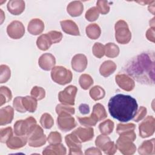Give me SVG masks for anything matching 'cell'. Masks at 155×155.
Segmentation results:
<instances>
[{
	"label": "cell",
	"instance_id": "cell-37",
	"mask_svg": "<svg viewBox=\"0 0 155 155\" xmlns=\"http://www.w3.org/2000/svg\"><path fill=\"white\" fill-rule=\"evenodd\" d=\"M11 76V71L10 68L6 65L0 66V83H5L8 81Z\"/></svg>",
	"mask_w": 155,
	"mask_h": 155
},
{
	"label": "cell",
	"instance_id": "cell-52",
	"mask_svg": "<svg viewBox=\"0 0 155 155\" xmlns=\"http://www.w3.org/2000/svg\"><path fill=\"white\" fill-rule=\"evenodd\" d=\"M85 154H97V155H101L102 152L98 148L96 147H91L85 150Z\"/></svg>",
	"mask_w": 155,
	"mask_h": 155
},
{
	"label": "cell",
	"instance_id": "cell-39",
	"mask_svg": "<svg viewBox=\"0 0 155 155\" xmlns=\"http://www.w3.org/2000/svg\"><path fill=\"white\" fill-rule=\"evenodd\" d=\"M75 111V109L73 107L68 106L67 105H64L62 104H58L56 107V112L59 115L61 114H74Z\"/></svg>",
	"mask_w": 155,
	"mask_h": 155
},
{
	"label": "cell",
	"instance_id": "cell-33",
	"mask_svg": "<svg viewBox=\"0 0 155 155\" xmlns=\"http://www.w3.org/2000/svg\"><path fill=\"white\" fill-rule=\"evenodd\" d=\"M93 114H94L97 118L98 120H102L107 117V113L104 107L99 104H96L93 108Z\"/></svg>",
	"mask_w": 155,
	"mask_h": 155
},
{
	"label": "cell",
	"instance_id": "cell-27",
	"mask_svg": "<svg viewBox=\"0 0 155 155\" xmlns=\"http://www.w3.org/2000/svg\"><path fill=\"white\" fill-rule=\"evenodd\" d=\"M22 102L23 106L27 111L30 113H33L36 111L37 108L38 102L37 100L33 97L29 96L22 97Z\"/></svg>",
	"mask_w": 155,
	"mask_h": 155
},
{
	"label": "cell",
	"instance_id": "cell-24",
	"mask_svg": "<svg viewBox=\"0 0 155 155\" xmlns=\"http://www.w3.org/2000/svg\"><path fill=\"white\" fill-rule=\"evenodd\" d=\"M138 153L142 155L154 154V139L143 141L138 148Z\"/></svg>",
	"mask_w": 155,
	"mask_h": 155
},
{
	"label": "cell",
	"instance_id": "cell-18",
	"mask_svg": "<svg viewBox=\"0 0 155 155\" xmlns=\"http://www.w3.org/2000/svg\"><path fill=\"white\" fill-rule=\"evenodd\" d=\"M62 30L67 34L73 35V36H79L80 32L77 24L71 20H64L60 22Z\"/></svg>",
	"mask_w": 155,
	"mask_h": 155
},
{
	"label": "cell",
	"instance_id": "cell-15",
	"mask_svg": "<svg viewBox=\"0 0 155 155\" xmlns=\"http://www.w3.org/2000/svg\"><path fill=\"white\" fill-rule=\"evenodd\" d=\"M88 64L87 58L83 54H77L71 59V67L78 72H82L87 68Z\"/></svg>",
	"mask_w": 155,
	"mask_h": 155
},
{
	"label": "cell",
	"instance_id": "cell-48",
	"mask_svg": "<svg viewBox=\"0 0 155 155\" xmlns=\"http://www.w3.org/2000/svg\"><path fill=\"white\" fill-rule=\"evenodd\" d=\"M109 140H110V138L108 136L105 134H100L96 139L95 145L99 149L101 150L104 145Z\"/></svg>",
	"mask_w": 155,
	"mask_h": 155
},
{
	"label": "cell",
	"instance_id": "cell-36",
	"mask_svg": "<svg viewBox=\"0 0 155 155\" xmlns=\"http://www.w3.org/2000/svg\"><path fill=\"white\" fill-rule=\"evenodd\" d=\"M40 123L44 128L50 129L54 124V120L49 113H45L41 117Z\"/></svg>",
	"mask_w": 155,
	"mask_h": 155
},
{
	"label": "cell",
	"instance_id": "cell-1",
	"mask_svg": "<svg viewBox=\"0 0 155 155\" xmlns=\"http://www.w3.org/2000/svg\"><path fill=\"white\" fill-rule=\"evenodd\" d=\"M154 51H145L129 60L123 69L128 76L137 82L154 85Z\"/></svg>",
	"mask_w": 155,
	"mask_h": 155
},
{
	"label": "cell",
	"instance_id": "cell-35",
	"mask_svg": "<svg viewBox=\"0 0 155 155\" xmlns=\"http://www.w3.org/2000/svg\"><path fill=\"white\" fill-rule=\"evenodd\" d=\"M0 97H1V106L6 102H9L12 98V94L11 90L5 86L1 87L0 88Z\"/></svg>",
	"mask_w": 155,
	"mask_h": 155
},
{
	"label": "cell",
	"instance_id": "cell-23",
	"mask_svg": "<svg viewBox=\"0 0 155 155\" xmlns=\"http://www.w3.org/2000/svg\"><path fill=\"white\" fill-rule=\"evenodd\" d=\"M84 10V5L79 1H72L67 7L68 13L73 17L80 16Z\"/></svg>",
	"mask_w": 155,
	"mask_h": 155
},
{
	"label": "cell",
	"instance_id": "cell-43",
	"mask_svg": "<svg viewBox=\"0 0 155 155\" xmlns=\"http://www.w3.org/2000/svg\"><path fill=\"white\" fill-rule=\"evenodd\" d=\"M13 136L12 128L8 127L0 130V141L2 143H6L7 141Z\"/></svg>",
	"mask_w": 155,
	"mask_h": 155
},
{
	"label": "cell",
	"instance_id": "cell-14",
	"mask_svg": "<svg viewBox=\"0 0 155 155\" xmlns=\"http://www.w3.org/2000/svg\"><path fill=\"white\" fill-rule=\"evenodd\" d=\"M38 64L44 70L49 71L52 70L56 64L55 57L49 53H44L39 58Z\"/></svg>",
	"mask_w": 155,
	"mask_h": 155
},
{
	"label": "cell",
	"instance_id": "cell-46",
	"mask_svg": "<svg viewBox=\"0 0 155 155\" xmlns=\"http://www.w3.org/2000/svg\"><path fill=\"white\" fill-rule=\"evenodd\" d=\"M96 7L99 13L102 15H105L110 11L108 2L107 1H97L96 2Z\"/></svg>",
	"mask_w": 155,
	"mask_h": 155
},
{
	"label": "cell",
	"instance_id": "cell-41",
	"mask_svg": "<svg viewBox=\"0 0 155 155\" xmlns=\"http://www.w3.org/2000/svg\"><path fill=\"white\" fill-rule=\"evenodd\" d=\"M30 94L32 97L35 98L36 100L39 101L45 97V91L43 88H42L41 87L35 86L31 89Z\"/></svg>",
	"mask_w": 155,
	"mask_h": 155
},
{
	"label": "cell",
	"instance_id": "cell-22",
	"mask_svg": "<svg viewBox=\"0 0 155 155\" xmlns=\"http://www.w3.org/2000/svg\"><path fill=\"white\" fill-rule=\"evenodd\" d=\"M66 148L61 143L50 144L44 148L42 151L44 155H64L66 154Z\"/></svg>",
	"mask_w": 155,
	"mask_h": 155
},
{
	"label": "cell",
	"instance_id": "cell-20",
	"mask_svg": "<svg viewBox=\"0 0 155 155\" xmlns=\"http://www.w3.org/2000/svg\"><path fill=\"white\" fill-rule=\"evenodd\" d=\"M28 140L26 136H12L6 142L8 148L12 150H16L25 146Z\"/></svg>",
	"mask_w": 155,
	"mask_h": 155
},
{
	"label": "cell",
	"instance_id": "cell-19",
	"mask_svg": "<svg viewBox=\"0 0 155 155\" xmlns=\"http://www.w3.org/2000/svg\"><path fill=\"white\" fill-rule=\"evenodd\" d=\"M8 11L13 15H19L25 10V2L21 0H11L7 4Z\"/></svg>",
	"mask_w": 155,
	"mask_h": 155
},
{
	"label": "cell",
	"instance_id": "cell-54",
	"mask_svg": "<svg viewBox=\"0 0 155 155\" xmlns=\"http://www.w3.org/2000/svg\"><path fill=\"white\" fill-rule=\"evenodd\" d=\"M154 3L155 1H151L150 2V4L148 5V11L150 12H151L153 15L154 14Z\"/></svg>",
	"mask_w": 155,
	"mask_h": 155
},
{
	"label": "cell",
	"instance_id": "cell-28",
	"mask_svg": "<svg viewBox=\"0 0 155 155\" xmlns=\"http://www.w3.org/2000/svg\"><path fill=\"white\" fill-rule=\"evenodd\" d=\"M87 36L91 39H97L99 38L101 30L100 27L97 24H90L85 29Z\"/></svg>",
	"mask_w": 155,
	"mask_h": 155
},
{
	"label": "cell",
	"instance_id": "cell-29",
	"mask_svg": "<svg viewBox=\"0 0 155 155\" xmlns=\"http://www.w3.org/2000/svg\"><path fill=\"white\" fill-rule=\"evenodd\" d=\"M105 46V54L108 58H114L117 57L119 54V47L111 42L107 43Z\"/></svg>",
	"mask_w": 155,
	"mask_h": 155
},
{
	"label": "cell",
	"instance_id": "cell-45",
	"mask_svg": "<svg viewBox=\"0 0 155 155\" xmlns=\"http://www.w3.org/2000/svg\"><path fill=\"white\" fill-rule=\"evenodd\" d=\"M47 141L50 144L59 143L62 142L61 134L58 131H52L49 134Z\"/></svg>",
	"mask_w": 155,
	"mask_h": 155
},
{
	"label": "cell",
	"instance_id": "cell-50",
	"mask_svg": "<svg viewBox=\"0 0 155 155\" xmlns=\"http://www.w3.org/2000/svg\"><path fill=\"white\" fill-rule=\"evenodd\" d=\"M147 113V110L145 107L141 106L139 107V110H137V112L133 117V120L135 122H139L140 120H142L146 116Z\"/></svg>",
	"mask_w": 155,
	"mask_h": 155
},
{
	"label": "cell",
	"instance_id": "cell-11",
	"mask_svg": "<svg viewBox=\"0 0 155 155\" xmlns=\"http://www.w3.org/2000/svg\"><path fill=\"white\" fill-rule=\"evenodd\" d=\"M7 33L10 38L18 39L24 35L25 27L21 21H13L8 25Z\"/></svg>",
	"mask_w": 155,
	"mask_h": 155
},
{
	"label": "cell",
	"instance_id": "cell-7",
	"mask_svg": "<svg viewBox=\"0 0 155 155\" xmlns=\"http://www.w3.org/2000/svg\"><path fill=\"white\" fill-rule=\"evenodd\" d=\"M36 124V120L31 116L25 120H18L14 124L15 134L16 136H26L30 129Z\"/></svg>",
	"mask_w": 155,
	"mask_h": 155
},
{
	"label": "cell",
	"instance_id": "cell-55",
	"mask_svg": "<svg viewBox=\"0 0 155 155\" xmlns=\"http://www.w3.org/2000/svg\"><path fill=\"white\" fill-rule=\"evenodd\" d=\"M154 18H153L150 21V25L151 27H154Z\"/></svg>",
	"mask_w": 155,
	"mask_h": 155
},
{
	"label": "cell",
	"instance_id": "cell-53",
	"mask_svg": "<svg viewBox=\"0 0 155 155\" xmlns=\"http://www.w3.org/2000/svg\"><path fill=\"white\" fill-rule=\"evenodd\" d=\"M79 110L82 114H87L90 112V107L88 104H81L79 107Z\"/></svg>",
	"mask_w": 155,
	"mask_h": 155
},
{
	"label": "cell",
	"instance_id": "cell-34",
	"mask_svg": "<svg viewBox=\"0 0 155 155\" xmlns=\"http://www.w3.org/2000/svg\"><path fill=\"white\" fill-rule=\"evenodd\" d=\"M79 83L82 89L88 90L93 84V79L90 75L82 74L79 77Z\"/></svg>",
	"mask_w": 155,
	"mask_h": 155
},
{
	"label": "cell",
	"instance_id": "cell-42",
	"mask_svg": "<svg viewBox=\"0 0 155 155\" xmlns=\"http://www.w3.org/2000/svg\"><path fill=\"white\" fill-rule=\"evenodd\" d=\"M93 54L97 58H101L105 54V46L100 42H96L92 48Z\"/></svg>",
	"mask_w": 155,
	"mask_h": 155
},
{
	"label": "cell",
	"instance_id": "cell-40",
	"mask_svg": "<svg viewBox=\"0 0 155 155\" xmlns=\"http://www.w3.org/2000/svg\"><path fill=\"white\" fill-rule=\"evenodd\" d=\"M99 16V12L96 7L90 8L85 13V17L87 21L93 22L96 21Z\"/></svg>",
	"mask_w": 155,
	"mask_h": 155
},
{
	"label": "cell",
	"instance_id": "cell-38",
	"mask_svg": "<svg viewBox=\"0 0 155 155\" xmlns=\"http://www.w3.org/2000/svg\"><path fill=\"white\" fill-rule=\"evenodd\" d=\"M136 125L133 123H129L127 124H117L116 128V133L120 135L124 133L134 131Z\"/></svg>",
	"mask_w": 155,
	"mask_h": 155
},
{
	"label": "cell",
	"instance_id": "cell-6",
	"mask_svg": "<svg viewBox=\"0 0 155 155\" xmlns=\"http://www.w3.org/2000/svg\"><path fill=\"white\" fill-rule=\"evenodd\" d=\"M115 38L120 44H128L131 39V33L127 23L124 20L118 21L114 26Z\"/></svg>",
	"mask_w": 155,
	"mask_h": 155
},
{
	"label": "cell",
	"instance_id": "cell-26",
	"mask_svg": "<svg viewBox=\"0 0 155 155\" xmlns=\"http://www.w3.org/2000/svg\"><path fill=\"white\" fill-rule=\"evenodd\" d=\"M52 42L47 33L42 34L37 38L36 45L39 49L42 51L48 50L51 45Z\"/></svg>",
	"mask_w": 155,
	"mask_h": 155
},
{
	"label": "cell",
	"instance_id": "cell-16",
	"mask_svg": "<svg viewBox=\"0 0 155 155\" xmlns=\"http://www.w3.org/2000/svg\"><path fill=\"white\" fill-rule=\"evenodd\" d=\"M72 133L78 136L81 142L89 141L94 137V130L91 127H78Z\"/></svg>",
	"mask_w": 155,
	"mask_h": 155
},
{
	"label": "cell",
	"instance_id": "cell-13",
	"mask_svg": "<svg viewBox=\"0 0 155 155\" xmlns=\"http://www.w3.org/2000/svg\"><path fill=\"white\" fill-rule=\"evenodd\" d=\"M115 81L120 88L127 91L133 90L135 87L134 80L125 74H117L115 78Z\"/></svg>",
	"mask_w": 155,
	"mask_h": 155
},
{
	"label": "cell",
	"instance_id": "cell-21",
	"mask_svg": "<svg viewBox=\"0 0 155 155\" xmlns=\"http://www.w3.org/2000/svg\"><path fill=\"white\" fill-rule=\"evenodd\" d=\"M14 116L13 108L10 106L1 108L0 110V125H7L12 122Z\"/></svg>",
	"mask_w": 155,
	"mask_h": 155
},
{
	"label": "cell",
	"instance_id": "cell-51",
	"mask_svg": "<svg viewBox=\"0 0 155 155\" xmlns=\"http://www.w3.org/2000/svg\"><path fill=\"white\" fill-rule=\"evenodd\" d=\"M146 37L148 41L154 42V27H150L147 30Z\"/></svg>",
	"mask_w": 155,
	"mask_h": 155
},
{
	"label": "cell",
	"instance_id": "cell-10",
	"mask_svg": "<svg viewBox=\"0 0 155 155\" xmlns=\"http://www.w3.org/2000/svg\"><path fill=\"white\" fill-rule=\"evenodd\" d=\"M58 128L65 132L69 131L76 127V122L74 118L69 114H61L57 118Z\"/></svg>",
	"mask_w": 155,
	"mask_h": 155
},
{
	"label": "cell",
	"instance_id": "cell-32",
	"mask_svg": "<svg viewBox=\"0 0 155 155\" xmlns=\"http://www.w3.org/2000/svg\"><path fill=\"white\" fill-rule=\"evenodd\" d=\"M78 119L79 123L85 127L94 126L99 121L97 117L93 113H91L89 117H78Z\"/></svg>",
	"mask_w": 155,
	"mask_h": 155
},
{
	"label": "cell",
	"instance_id": "cell-47",
	"mask_svg": "<svg viewBox=\"0 0 155 155\" xmlns=\"http://www.w3.org/2000/svg\"><path fill=\"white\" fill-rule=\"evenodd\" d=\"M22 96H17L16 97L13 102V105L14 108L19 113H25L27 111V110L25 109L24 107L23 106L22 102Z\"/></svg>",
	"mask_w": 155,
	"mask_h": 155
},
{
	"label": "cell",
	"instance_id": "cell-17",
	"mask_svg": "<svg viewBox=\"0 0 155 155\" xmlns=\"http://www.w3.org/2000/svg\"><path fill=\"white\" fill-rule=\"evenodd\" d=\"M44 23L39 18L32 19L28 24V31L32 35H38L41 34L44 30Z\"/></svg>",
	"mask_w": 155,
	"mask_h": 155
},
{
	"label": "cell",
	"instance_id": "cell-49",
	"mask_svg": "<svg viewBox=\"0 0 155 155\" xmlns=\"http://www.w3.org/2000/svg\"><path fill=\"white\" fill-rule=\"evenodd\" d=\"M47 35L50 37L52 44H56L59 42L62 39V34L61 32L58 31H50L47 33Z\"/></svg>",
	"mask_w": 155,
	"mask_h": 155
},
{
	"label": "cell",
	"instance_id": "cell-8",
	"mask_svg": "<svg viewBox=\"0 0 155 155\" xmlns=\"http://www.w3.org/2000/svg\"><path fill=\"white\" fill-rule=\"evenodd\" d=\"M78 88L74 85H69L61 91L58 94L59 102L62 104L67 105H74Z\"/></svg>",
	"mask_w": 155,
	"mask_h": 155
},
{
	"label": "cell",
	"instance_id": "cell-12",
	"mask_svg": "<svg viewBox=\"0 0 155 155\" xmlns=\"http://www.w3.org/2000/svg\"><path fill=\"white\" fill-rule=\"evenodd\" d=\"M66 144L69 148V154H82L81 141L74 133L67 134L65 137Z\"/></svg>",
	"mask_w": 155,
	"mask_h": 155
},
{
	"label": "cell",
	"instance_id": "cell-25",
	"mask_svg": "<svg viewBox=\"0 0 155 155\" xmlns=\"http://www.w3.org/2000/svg\"><path fill=\"white\" fill-rule=\"evenodd\" d=\"M117 65L112 61L108 60L104 61L99 68L100 74L104 77H108L113 74L116 70Z\"/></svg>",
	"mask_w": 155,
	"mask_h": 155
},
{
	"label": "cell",
	"instance_id": "cell-2",
	"mask_svg": "<svg viewBox=\"0 0 155 155\" xmlns=\"http://www.w3.org/2000/svg\"><path fill=\"white\" fill-rule=\"evenodd\" d=\"M108 108L113 118L122 122H127L134 117L138 105L136 100L132 96L117 94L110 98Z\"/></svg>",
	"mask_w": 155,
	"mask_h": 155
},
{
	"label": "cell",
	"instance_id": "cell-31",
	"mask_svg": "<svg viewBox=\"0 0 155 155\" xmlns=\"http://www.w3.org/2000/svg\"><path fill=\"white\" fill-rule=\"evenodd\" d=\"M90 96L94 101H98L103 99L105 95V90L99 85H95L92 87L89 91Z\"/></svg>",
	"mask_w": 155,
	"mask_h": 155
},
{
	"label": "cell",
	"instance_id": "cell-44",
	"mask_svg": "<svg viewBox=\"0 0 155 155\" xmlns=\"http://www.w3.org/2000/svg\"><path fill=\"white\" fill-rule=\"evenodd\" d=\"M117 147L113 141L111 140L108 141L104 146L101 148V150H102L105 154L108 155L114 154L117 151Z\"/></svg>",
	"mask_w": 155,
	"mask_h": 155
},
{
	"label": "cell",
	"instance_id": "cell-4",
	"mask_svg": "<svg viewBox=\"0 0 155 155\" xmlns=\"http://www.w3.org/2000/svg\"><path fill=\"white\" fill-rule=\"evenodd\" d=\"M28 141V145L31 147H41L46 143V136L43 129L38 125H34L26 136Z\"/></svg>",
	"mask_w": 155,
	"mask_h": 155
},
{
	"label": "cell",
	"instance_id": "cell-30",
	"mask_svg": "<svg viewBox=\"0 0 155 155\" xmlns=\"http://www.w3.org/2000/svg\"><path fill=\"white\" fill-rule=\"evenodd\" d=\"M114 122L110 119H107L101 122L99 125L100 132L102 134L108 135L113 132L114 129Z\"/></svg>",
	"mask_w": 155,
	"mask_h": 155
},
{
	"label": "cell",
	"instance_id": "cell-9",
	"mask_svg": "<svg viewBox=\"0 0 155 155\" xmlns=\"http://www.w3.org/2000/svg\"><path fill=\"white\" fill-rule=\"evenodd\" d=\"M139 135L142 138L152 136L155 131V119L153 116H147L139 125Z\"/></svg>",
	"mask_w": 155,
	"mask_h": 155
},
{
	"label": "cell",
	"instance_id": "cell-3",
	"mask_svg": "<svg viewBox=\"0 0 155 155\" xmlns=\"http://www.w3.org/2000/svg\"><path fill=\"white\" fill-rule=\"evenodd\" d=\"M136 139L134 131L120 134L116 140V147L119 151L124 155L133 154L136 151V147L133 141Z\"/></svg>",
	"mask_w": 155,
	"mask_h": 155
},
{
	"label": "cell",
	"instance_id": "cell-5",
	"mask_svg": "<svg viewBox=\"0 0 155 155\" xmlns=\"http://www.w3.org/2000/svg\"><path fill=\"white\" fill-rule=\"evenodd\" d=\"M51 79L61 85L70 83L73 78V74L70 70L62 66L54 67L51 71Z\"/></svg>",
	"mask_w": 155,
	"mask_h": 155
}]
</instances>
